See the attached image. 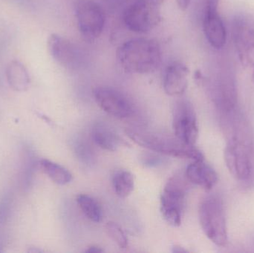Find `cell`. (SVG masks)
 <instances>
[{
    "label": "cell",
    "instance_id": "3",
    "mask_svg": "<svg viewBox=\"0 0 254 253\" xmlns=\"http://www.w3.org/2000/svg\"><path fill=\"white\" fill-rule=\"evenodd\" d=\"M198 218L205 236L214 245L226 246L228 230L223 200L216 195L204 198L198 207Z\"/></svg>",
    "mask_w": 254,
    "mask_h": 253
},
{
    "label": "cell",
    "instance_id": "5",
    "mask_svg": "<svg viewBox=\"0 0 254 253\" xmlns=\"http://www.w3.org/2000/svg\"><path fill=\"white\" fill-rule=\"evenodd\" d=\"M186 182L179 175L172 177L161 194V214L172 227H179L182 224V211L188 188Z\"/></svg>",
    "mask_w": 254,
    "mask_h": 253
},
{
    "label": "cell",
    "instance_id": "13",
    "mask_svg": "<svg viewBox=\"0 0 254 253\" xmlns=\"http://www.w3.org/2000/svg\"><path fill=\"white\" fill-rule=\"evenodd\" d=\"M48 49L53 59L63 68L75 70L80 67V52L71 42L64 37L51 34L48 39Z\"/></svg>",
    "mask_w": 254,
    "mask_h": 253
},
{
    "label": "cell",
    "instance_id": "10",
    "mask_svg": "<svg viewBox=\"0 0 254 253\" xmlns=\"http://www.w3.org/2000/svg\"><path fill=\"white\" fill-rule=\"evenodd\" d=\"M94 97L98 106L110 115L123 119L132 114L131 102L117 89L101 86L95 89Z\"/></svg>",
    "mask_w": 254,
    "mask_h": 253
},
{
    "label": "cell",
    "instance_id": "9",
    "mask_svg": "<svg viewBox=\"0 0 254 253\" xmlns=\"http://www.w3.org/2000/svg\"><path fill=\"white\" fill-rule=\"evenodd\" d=\"M173 129L179 141L188 146H195L198 137L196 114L189 101H177L173 109Z\"/></svg>",
    "mask_w": 254,
    "mask_h": 253
},
{
    "label": "cell",
    "instance_id": "4",
    "mask_svg": "<svg viewBox=\"0 0 254 253\" xmlns=\"http://www.w3.org/2000/svg\"><path fill=\"white\" fill-rule=\"evenodd\" d=\"M163 0H134L125 10L124 22L133 32L145 34L161 20Z\"/></svg>",
    "mask_w": 254,
    "mask_h": 253
},
{
    "label": "cell",
    "instance_id": "16",
    "mask_svg": "<svg viewBox=\"0 0 254 253\" xmlns=\"http://www.w3.org/2000/svg\"><path fill=\"white\" fill-rule=\"evenodd\" d=\"M38 162L32 147L28 144L23 145L21 151L19 176V184L23 191H28L32 187Z\"/></svg>",
    "mask_w": 254,
    "mask_h": 253
},
{
    "label": "cell",
    "instance_id": "23",
    "mask_svg": "<svg viewBox=\"0 0 254 253\" xmlns=\"http://www.w3.org/2000/svg\"><path fill=\"white\" fill-rule=\"evenodd\" d=\"M13 206V195L6 193L0 199V227L5 225L10 219Z\"/></svg>",
    "mask_w": 254,
    "mask_h": 253
},
{
    "label": "cell",
    "instance_id": "28",
    "mask_svg": "<svg viewBox=\"0 0 254 253\" xmlns=\"http://www.w3.org/2000/svg\"><path fill=\"white\" fill-rule=\"evenodd\" d=\"M252 81L254 84V69L253 70V73H252Z\"/></svg>",
    "mask_w": 254,
    "mask_h": 253
},
{
    "label": "cell",
    "instance_id": "26",
    "mask_svg": "<svg viewBox=\"0 0 254 253\" xmlns=\"http://www.w3.org/2000/svg\"><path fill=\"white\" fill-rule=\"evenodd\" d=\"M28 252L30 253H41L42 251L40 249H38L37 248H31V249L28 250Z\"/></svg>",
    "mask_w": 254,
    "mask_h": 253
},
{
    "label": "cell",
    "instance_id": "6",
    "mask_svg": "<svg viewBox=\"0 0 254 253\" xmlns=\"http://www.w3.org/2000/svg\"><path fill=\"white\" fill-rule=\"evenodd\" d=\"M234 45L240 62L244 66L254 69V16L240 13L232 21Z\"/></svg>",
    "mask_w": 254,
    "mask_h": 253
},
{
    "label": "cell",
    "instance_id": "2",
    "mask_svg": "<svg viewBox=\"0 0 254 253\" xmlns=\"http://www.w3.org/2000/svg\"><path fill=\"white\" fill-rule=\"evenodd\" d=\"M127 135L136 144L156 152L179 158L193 160H204V155L195 146H188L177 138H170L165 135H155L149 132L128 129Z\"/></svg>",
    "mask_w": 254,
    "mask_h": 253
},
{
    "label": "cell",
    "instance_id": "19",
    "mask_svg": "<svg viewBox=\"0 0 254 253\" xmlns=\"http://www.w3.org/2000/svg\"><path fill=\"white\" fill-rule=\"evenodd\" d=\"M38 168L58 185H65L71 182L72 175L64 166L47 159L39 160Z\"/></svg>",
    "mask_w": 254,
    "mask_h": 253
},
{
    "label": "cell",
    "instance_id": "15",
    "mask_svg": "<svg viewBox=\"0 0 254 253\" xmlns=\"http://www.w3.org/2000/svg\"><path fill=\"white\" fill-rule=\"evenodd\" d=\"M185 176L188 181L199 186L206 191H210L217 184L216 171L202 160H194L187 168Z\"/></svg>",
    "mask_w": 254,
    "mask_h": 253
},
{
    "label": "cell",
    "instance_id": "24",
    "mask_svg": "<svg viewBox=\"0 0 254 253\" xmlns=\"http://www.w3.org/2000/svg\"><path fill=\"white\" fill-rule=\"evenodd\" d=\"M176 1H177L178 6L180 7V9L185 10L189 7L191 0H176Z\"/></svg>",
    "mask_w": 254,
    "mask_h": 253
},
{
    "label": "cell",
    "instance_id": "27",
    "mask_svg": "<svg viewBox=\"0 0 254 253\" xmlns=\"http://www.w3.org/2000/svg\"><path fill=\"white\" fill-rule=\"evenodd\" d=\"M4 252V250H3L2 244L0 242V253Z\"/></svg>",
    "mask_w": 254,
    "mask_h": 253
},
{
    "label": "cell",
    "instance_id": "17",
    "mask_svg": "<svg viewBox=\"0 0 254 253\" xmlns=\"http://www.w3.org/2000/svg\"><path fill=\"white\" fill-rule=\"evenodd\" d=\"M92 138L98 147L107 151H116L122 145L119 135L110 125L104 122H99L94 126Z\"/></svg>",
    "mask_w": 254,
    "mask_h": 253
},
{
    "label": "cell",
    "instance_id": "1",
    "mask_svg": "<svg viewBox=\"0 0 254 253\" xmlns=\"http://www.w3.org/2000/svg\"><path fill=\"white\" fill-rule=\"evenodd\" d=\"M122 68L128 73L145 74L158 69L162 59L158 42L146 38L132 39L122 44L117 51Z\"/></svg>",
    "mask_w": 254,
    "mask_h": 253
},
{
    "label": "cell",
    "instance_id": "21",
    "mask_svg": "<svg viewBox=\"0 0 254 253\" xmlns=\"http://www.w3.org/2000/svg\"><path fill=\"white\" fill-rule=\"evenodd\" d=\"M113 184L116 195L122 199H125L134 190V177L128 171H119L115 174Z\"/></svg>",
    "mask_w": 254,
    "mask_h": 253
},
{
    "label": "cell",
    "instance_id": "22",
    "mask_svg": "<svg viewBox=\"0 0 254 253\" xmlns=\"http://www.w3.org/2000/svg\"><path fill=\"white\" fill-rule=\"evenodd\" d=\"M105 229L107 235L119 248L122 249H126L128 247V239L125 232L119 224L113 221H110L106 224Z\"/></svg>",
    "mask_w": 254,
    "mask_h": 253
},
{
    "label": "cell",
    "instance_id": "8",
    "mask_svg": "<svg viewBox=\"0 0 254 253\" xmlns=\"http://www.w3.org/2000/svg\"><path fill=\"white\" fill-rule=\"evenodd\" d=\"M220 124L226 143L254 149L253 128L238 107L220 112Z\"/></svg>",
    "mask_w": 254,
    "mask_h": 253
},
{
    "label": "cell",
    "instance_id": "20",
    "mask_svg": "<svg viewBox=\"0 0 254 253\" xmlns=\"http://www.w3.org/2000/svg\"><path fill=\"white\" fill-rule=\"evenodd\" d=\"M76 201L88 219L95 223L101 222L103 217L102 209L95 199L88 195H79Z\"/></svg>",
    "mask_w": 254,
    "mask_h": 253
},
{
    "label": "cell",
    "instance_id": "7",
    "mask_svg": "<svg viewBox=\"0 0 254 253\" xmlns=\"http://www.w3.org/2000/svg\"><path fill=\"white\" fill-rule=\"evenodd\" d=\"M74 15L80 34L88 40L100 37L105 25V13L102 7L94 0H76Z\"/></svg>",
    "mask_w": 254,
    "mask_h": 253
},
{
    "label": "cell",
    "instance_id": "12",
    "mask_svg": "<svg viewBox=\"0 0 254 253\" xmlns=\"http://www.w3.org/2000/svg\"><path fill=\"white\" fill-rule=\"evenodd\" d=\"M254 150L240 144L226 143L224 158L230 173L239 180L250 178L253 170Z\"/></svg>",
    "mask_w": 254,
    "mask_h": 253
},
{
    "label": "cell",
    "instance_id": "18",
    "mask_svg": "<svg viewBox=\"0 0 254 253\" xmlns=\"http://www.w3.org/2000/svg\"><path fill=\"white\" fill-rule=\"evenodd\" d=\"M6 78L11 89L18 92L28 90L30 77L25 67L17 60H13L6 68Z\"/></svg>",
    "mask_w": 254,
    "mask_h": 253
},
{
    "label": "cell",
    "instance_id": "25",
    "mask_svg": "<svg viewBox=\"0 0 254 253\" xmlns=\"http://www.w3.org/2000/svg\"><path fill=\"white\" fill-rule=\"evenodd\" d=\"M104 250L98 246H91L85 251V253H104Z\"/></svg>",
    "mask_w": 254,
    "mask_h": 253
},
{
    "label": "cell",
    "instance_id": "11",
    "mask_svg": "<svg viewBox=\"0 0 254 253\" xmlns=\"http://www.w3.org/2000/svg\"><path fill=\"white\" fill-rule=\"evenodd\" d=\"M219 0H205L203 29L204 35L212 47L222 49L226 44L227 31L218 11Z\"/></svg>",
    "mask_w": 254,
    "mask_h": 253
},
{
    "label": "cell",
    "instance_id": "14",
    "mask_svg": "<svg viewBox=\"0 0 254 253\" xmlns=\"http://www.w3.org/2000/svg\"><path fill=\"white\" fill-rule=\"evenodd\" d=\"M189 69L185 64L175 62L166 68L163 80L164 92L170 96H180L188 88Z\"/></svg>",
    "mask_w": 254,
    "mask_h": 253
}]
</instances>
